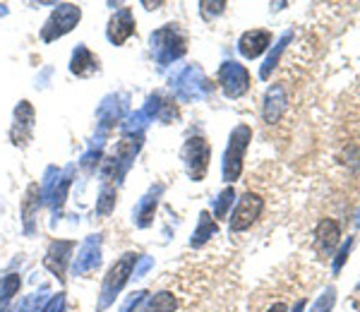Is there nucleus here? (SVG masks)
Wrapping results in <instances>:
<instances>
[{"instance_id":"obj_6","label":"nucleus","mask_w":360,"mask_h":312,"mask_svg":"<svg viewBox=\"0 0 360 312\" xmlns=\"http://www.w3.org/2000/svg\"><path fill=\"white\" fill-rule=\"evenodd\" d=\"M339 238H341V228L334 219H322L319 226L315 230V247L322 257H329L334 252V247L339 245Z\"/></svg>"},{"instance_id":"obj_14","label":"nucleus","mask_w":360,"mask_h":312,"mask_svg":"<svg viewBox=\"0 0 360 312\" xmlns=\"http://www.w3.org/2000/svg\"><path fill=\"white\" fill-rule=\"evenodd\" d=\"M334 303H336V291L332 286L327 288V291L322 293V296H319V300L315 305H312V310L310 312H329L334 308Z\"/></svg>"},{"instance_id":"obj_8","label":"nucleus","mask_w":360,"mask_h":312,"mask_svg":"<svg viewBox=\"0 0 360 312\" xmlns=\"http://www.w3.org/2000/svg\"><path fill=\"white\" fill-rule=\"evenodd\" d=\"M135 262H137V255H132V252H130V255H125L111 271H108L106 284H103V303H106V300L111 298L115 291H120V286L127 281V276H130L132 264H135Z\"/></svg>"},{"instance_id":"obj_7","label":"nucleus","mask_w":360,"mask_h":312,"mask_svg":"<svg viewBox=\"0 0 360 312\" xmlns=\"http://www.w3.org/2000/svg\"><path fill=\"white\" fill-rule=\"evenodd\" d=\"M271 44V34L266 29H252V32H245L238 41V51H240L243 58H257L262 56Z\"/></svg>"},{"instance_id":"obj_15","label":"nucleus","mask_w":360,"mask_h":312,"mask_svg":"<svg viewBox=\"0 0 360 312\" xmlns=\"http://www.w3.org/2000/svg\"><path fill=\"white\" fill-rule=\"evenodd\" d=\"M233 197H236L233 188H226L224 193H221V197H219L217 207H214V214H217L219 219H224L226 214H229V207L233 204Z\"/></svg>"},{"instance_id":"obj_16","label":"nucleus","mask_w":360,"mask_h":312,"mask_svg":"<svg viewBox=\"0 0 360 312\" xmlns=\"http://www.w3.org/2000/svg\"><path fill=\"white\" fill-rule=\"evenodd\" d=\"M351 245H353V240H346V245L339 250V257H336V262H334V271H339L344 267V262L348 259V252H351Z\"/></svg>"},{"instance_id":"obj_11","label":"nucleus","mask_w":360,"mask_h":312,"mask_svg":"<svg viewBox=\"0 0 360 312\" xmlns=\"http://www.w3.org/2000/svg\"><path fill=\"white\" fill-rule=\"evenodd\" d=\"M173 310H176V298L171 293H156L142 308V312H173Z\"/></svg>"},{"instance_id":"obj_10","label":"nucleus","mask_w":360,"mask_h":312,"mask_svg":"<svg viewBox=\"0 0 360 312\" xmlns=\"http://www.w3.org/2000/svg\"><path fill=\"white\" fill-rule=\"evenodd\" d=\"M135 34V20H132L130 10H120L111 20V29H108V39L113 44H123L127 37Z\"/></svg>"},{"instance_id":"obj_2","label":"nucleus","mask_w":360,"mask_h":312,"mask_svg":"<svg viewBox=\"0 0 360 312\" xmlns=\"http://www.w3.org/2000/svg\"><path fill=\"white\" fill-rule=\"evenodd\" d=\"M264 209V200L259 197L257 193H248L243 195L240 200H238V207L233 212V216H231V230H245L252 226L255 221L259 219V214Z\"/></svg>"},{"instance_id":"obj_9","label":"nucleus","mask_w":360,"mask_h":312,"mask_svg":"<svg viewBox=\"0 0 360 312\" xmlns=\"http://www.w3.org/2000/svg\"><path fill=\"white\" fill-rule=\"evenodd\" d=\"M286 103H288V96H286L283 84H274L264 96V120L266 123H278L281 115L286 113Z\"/></svg>"},{"instance_id":"obj_18","label":"nucleus","mask_w":360,"mask_h":312,"mask_svg":"<svg viewBox=\"0 0 360 312\" xmlns=\"http://www.w3.org/2000/svg\"><path fill=\"white\" fill-rule=\"evenodd\" d=\"M269 312H288V305L286 303H274L269 308Z\"/></svg>"},{"instance_id":"obj_1","label":"nucleus","mask_w":360,"mask_h":312,"mask_svg":"<svg viewBox=\"0 0 360 312\" xmlns=\"http://www.w3.org/2000/svg\"><path fill=\"white\" fill-rule=\"evenodd\" d=\"M250 137H252V130H250L248 125H238V128L231 132L229 149H226V156H224V181L226 183H233L240 178L243 159H245Z\"/></svg>"},{"instance_id":"obj_3","label":"nucleus","mask_w":360,"mask_h":312,"mask_svg":"<svg viewBox=\"0 0 360 312\" xmlns=\"http://www.w3.org/2000/svg\"><path fill=\"white\" fill-rule=\"evenodd\" d=\"M185 164H188V173L193 181H202L205 178V173L209 169V144L202 140V137H190L188 144H185Z\"/></svg>"},{"instance_id":"obj_5","label":"nucleus","mask_w":360,"mask_h":312,"mask_svg":"<svg viewBox=\"0 0 360 312\" xmlns=\"http://www.w3.org/2000/svg\"><path fill=\"white\" fill-rule=\"evenodd\" d=\"M79 8H75V5H60V8L56 10L53 15H51V20L46 22L44 27V39L46 41H53V39L63 37V34H68L70 29L79 22Z\"/></svg>"},{"instance_id":"obj_17","label":"nucleus","mask_w":360,"mask_h":312,"mask_svg":"<svg viewBox=\"0 0 360 312\" xmlns=\"http://www.w3.org/2000/svg\"><path fill=\"white\" fill-rule=\"evenodd\" d=\"M226 8V3H202V15L209 17V13L212 15H221Z\"/></svg>"},{"instance_id":"obj_13","label":"nucleus","mask_w":360,"mask_h":312,"mask_svg":"<svg viewBox=\"0 0 360 312\" xmlns=\"http://www.w3.org/2000/svg\"><path fill=\"white\" fill-rule=\"evenodd\" d=\"M288 41H291V34H283V37H281V41H278V46H276L274 51H271L269 58H266V63L262 65V72H259V77H262V79H266L271 72H274V67H276L278 58H281V53H283V46H286Z\"/></svg>"},{"instance_id":"obj_4","label":"nucleus","mask_w":360,"mask_h":312,"mask_svg":"<svg viewBox=\"0 0 360 312\" xmlns=\"http://www.w3.org/2000/svg\"><path fill=\"white\" fill-rule=\"evenodd\" d=\"M219 82H221L226 96L238 99L250 89V72L238 63H224L221 70H219Z\"/></svg>"},{"instance_id":"obj_12","label":"nucleus","mask_w":360,"mask_h":312,"mask_svg":"<svg viewBox=\"0 0 360 312\" xmlns=\"http://www.w3.org/2000/svg\"><path fill=\"white\" fill-rule=\"evenodd\" d=\"M217 233V223L209 219V214L207 212H202V216H200V228H197V233H195V238H193V245L195 247H200V245H205V242L212 238V235Z\"/></svg>"}]
</instances>
